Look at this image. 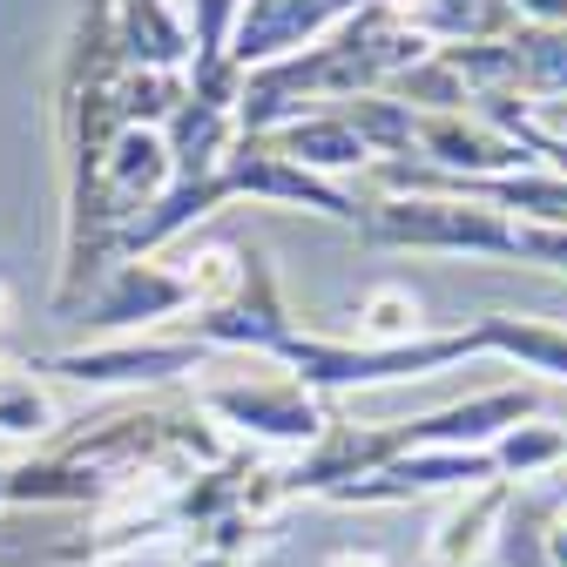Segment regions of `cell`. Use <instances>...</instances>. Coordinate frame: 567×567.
<instances>
[{"instance_id": "52a82bcc", "label": "cell", "mask_w": 567, "mask_h": 567, "mask_svg": "<svg viewBox=\"0 0 567 567\" xmlns=\"http://www.w3.org/2000/svg\"><path fill=\"white\" fill-rule=\"evenodd\" d=\"M291 305L277 291V270H270V250L264 244H244V284L237 298L217 305V311H189V331L203 351H250V359H277V344L291 338Z\"/></svg>"}, {"instance_id": "9a60e30c", "label": "cell", "mask_w": 567, "mask_h": 567, "mask_svg": "<svg viewBox=\"0 0 567 567\" xmlns=\"http://www.w3.org/2000/svg\"><path fill=\"white\" fill-rule=\"evenodd\" d=\"M277 156H291L298 169H311V176H324V183H338V169H372V156H365V142L351 135L331 109H311V115H298V122H284V128H270L264 135Z\"/></svg>"}, {"instance_id": "7a4b0ae2", "label": "cell", "mask_w": 567, "mask_h": 567, "mask_svg": "<svg viewBox=\"0 0 567 567\" xmlns=\"http://www.w3.org/2000/svg\"><path fill=\"white\" fill-rule=\"evenodd\" d=\"M359 237L379 250H433V257H520V224L486 203L453 196H379L365 203Z\"/></svg>"}, {"instance_id": "d4e9b609", "label": "cell", "mask_w": 567, "mask_h": 567, "mask_svg": "<svg viewBox=\"0 0 567 567\" xmlns=\"http://www.w3.org/2000/svg\"><path fill=\"white\" fill-rule=\"evenodd\" d=\"M183 567H250V560H237V554H217V547H189V560Z\"/></svg>"}, {"instance_id": "44dd1931", "label": "cell", "mask_w": 567, "mask_h": 567, "mask_svg": "<svg viewBox=\"0 0 567 567\" xmlns=\"http://www.w3.org/2000/svg\"><path fill=\"white\" fill-rule=\"evenodd\" d=\"M54 425V405L28 365H0V433L8 440H41Z\"/></svg>"}, {"instance_id": "7c38bea8", "label": "cell", "mask_w": 567, "mask_h": 567, "mask_svg": "<svg viewBox=\"0 0 567 567\" xmlns=\"http://www.w3.org/2000/svg\"><path fill=\"white\" fill-rule=\"evenodd\" d=\"M156 135H163V150H169V176H176V183H203V176H217V163L230 156L237 122H230V109H209V102H196V95L183 89L176 115H169Z\"/></svg>"}, {"instance_id": "30bf717a", "label": "cell", "mask_w": 567, "mask_h": 567, "mask_svg": "<svg viewBox=\"0 0 567 567\" xmlns=\"http://www.w3.org/2000/svg\"><path fill=\"white\" fill-rule=\"evenodd\" d=\"M109 28L122 68H156V75H183L189 68V28L176 0H109Z\"/></svg>"}, {"instance_id": "277c9868", "label": "cell", "mask_w": 567, "mask_h": 567, "mask_svg": "<svg viewBox=\"0 0 567 567\" xmlns=\"http://www.w3.org/2000/svg\"><path fill=\"white\" fill-rule=\"evenodd\" d=\"M183 311H189V291L176 270H163L150 257H115L61 318L82 331H102V338H128V331H156Z\"/></svg>"}, {"instance_id": "7402d4cb", "label": "cell", "mask_w": 567, "mask_h": 567, "mask_svg": "<svg viewBox=\"0 0 567 567\" xmlns=\"http://www.w3.org/2000/svg\"><path fill=\"white\" fill-rule=\"evenodd\" d=\"M520 264L567 270V230H534V224H520Z\"/></svg>"}, {"instance_id": "3957f363", "label": "cell", "mask_w": 567, "mask_h": 567, "mask_svg": "<svg viewBox=\"0 0 567 567\" xmlns=\"http://www.w3.org/2000/svg\"><path fill=\"white\" fill-rule=\"evenodd\" d=\"M196 412H209L217 425H230V433H244V440H257V446H291V453L318 446V440H324V425L338 419V412H331V399L305 392L298 379H257V385H250V379H244V385H203Z\"/></svg>"}, {"instance_id": "d6986e66", "label": "cell", "mask_w": 567, "mask_h": 567, "mask_svg": "<svg viewBox=\"0 0 567 567\" xmlns=\"http://www.w3.org/2000/svg\"><path fill=\"white\" fill-rule=\"evenodd\" d=\"M425 338V311L419 298L405 291V284H372V291L359 298V344H412Z\"/></svg>"}, {"instance_id": "484cf974", "label": "cell", "mask_w": 567, "mask_h": 567, "mask_svg": "<svg viewBox=\"0 0 567 567\" xmlns=\"http://www.w3.org/2000/svg\"><path fill=\"white\" fill-rule=\"evenodd\" d=\"M331 567H385V560H379V554H338Z\"/></svg>"}, {"instance_id": "8992f818", "label": "cell", "mask_w": 567, "mask_h": 567, "mask_svg": "<svg viewBox=\"0 0 567 567\" xmlns=\"http://www.w3.org/2000/svg\"><path fill=\"white\" fill-rule=\"evenodd\" d=\"M217 183H224L230 203L250 196V203H277V209H311V217H331V224H344V230H359V217H365V203L351 196V189H338V183L298 169L291 156H277L264 135H237V142H230V156L217 163Z\"/></svg>"}, {"instance_id": "9c48e42d", "label": "cell", "mask_w": 567, "mask_h": 567, "mask_svg": "<svg viewBox=\"0 0 567 567\" xmlns=\"http://www.w3.org/2000/svg\"><path fill=\"white\" fill-rule=\"evenodd\" d=\"M540 385H501V392H473L460 405H440L425 419H405V446H453V453H486L507 425L540 419Z\"/></svg>"}, {"instance_id": "4fadbf2b", "label": "cell", "mask_w": 567, "mask_h": 567, "mask_svg": "<svg viewBox=\"0 0 567 567\" xmlns=\"http://www.w3.org/2000/svg\"><path fill=\"white\" fill-rule=\"evenodd\" d=\"M486 359H514L520 372H540L554 385H567V324L554 318H520V311H486L473 318Z\"/></svg>"}, {"instance_id": "5b68a950", "label": "cell", "mask_w": 567, "mask_h": 567, "mask_svg": "<svg viewBox=\"0 0 567 567\" xmlns=\"http://www.w3.org/2000/svg\"><path fill=\"white\" fill-rule=\"evenodd\" d=\"M217 351H203L196 338H102V344H75V351H54V359H34L28 372H54V379H75L89 392H115V385H169L183 372H203Z\"/></svg>"}, {"instance_id": "83f0119b", "label": "cell", "mask_w": 567, "mask_h": 567, "mask_svg": "<svg viewBox=\"0 0 567 567\" xmlns=\"http://www.w3.org/2000/svg\"><path fill=\"white\" fill-rule=\"evenodd\" d=\"M419 567H425V560H419Z\"/></svg>"}, {"instance_id": "603a6c76", "label": "cell", "mask_w": 567, "mask_h": 567, "mask_svg": "<svg viewBox=\"0 0 567 567\" xmlns=\"http://www.w3.org/2000/svg\"><path fill=\"white\" fill-rule=\"evenodd\" d=\"M520 28H567V0H507Z\"/></svg>"}, {"instance_id": "ac0fdd59", "label": "cell", "mask_w": 567, "mask_h": 567, "mask_svg": "<svg viewBox=\"0 0 567 567\" xmlns=\"http://www.w3.org/2000/svg\"><path fill=\"white\" fill-rule=\"evenodd\" d=\"M560 493H534V486H514V501L501 514V534H493V560L501 567H554L547 547H540V527L554 514Z\"/></svg>"}, {"instance_id": "2e32d148", "label": "cell", "mask_w": 567, "mask_h": 567, "mask_svg": "<svg viewBox=\"0 0 567 567\" xmlns=\"http://www.w3.org/2000/svg\"><path fill=\"white\" fill-rule=\"evenodd\" d=\"M331 115L365 142L372 163L412 156V109L405 102H392V95H344V102H331Z\"/></svg>"}, {"instance_id": "8fae6325", "label": "cell", "mask_w": 567, "mask_h": 567, "mask_svg": "<svg viewBox=\"0 0 567 567\" xmlns=\"http://www.w3.org/2000/svg\"><path fill=\"white\" fill-rule=\"evenodd\" d=\"M109 473L89 460H28V466H0V507H102L109 501Z\"/></svg>"}, {"instance_id": "4316f807", "label": "cell", "mask_w": 567, "mask_h": 567, "mask_svg": "<svg viewBox=\"0 0 567 567\" xmlns=\"http://www.w3.org/2000/svg\"><path fill=\"white\" fill-rule=\"evenodd\" d=\"M8 324H14V291L0 284V331H8Z\"/></svg>"}, {"instance_id": "e0dca14e", "label": "cell", "mask_w": 567, "mask_h": 567, "mask_svg": "<svg viewBox=\"0 0 567 567\" xmlns=\"http://www.w3.org/2000/svg\"><path fill=\"white\" fill-rule=\"evenodd\" d=\"M486 453H493V473H501L507 486H527V480L567 466V433H560L554 419H527V425H507Z\"/></svg>"}, {"instance_id": "ba28073f", "label": "cell", "mask_w": 567, "mask_h": 567, "mask_svg": "<svg viewBox=\"0 0 567 567\" xmlns=\"http://www.w3.org/2000/svg\"><path fill=\"white\" fill-rule=\"evenodd\" d=\"M412 163L440 169V176H514V169H534L520 156V142L501 135L480 115H412Z\"/></svg>"}, {"instance_id": "6da1fadb", "label": "cell", "mask_w": 567, "mask_h": 567, "mask_svg": "<svg viewBox=\"0 0 567 567\" xmlns=\"http://www.w3.org/2000/svg\"><path fill=\"white\" fill-rule=\"evenodd\" d=\"M486 359V344L473 324L460 331H425L412 344H344V338H318V331H291L277 344V365L291 372L305 392L338 399V392H365V385H399V379H433L446 365Z\"/></svg>"}, {"instance_id": "cb8c5ba5", "label": "cell", "mask_w": 567, "mask_h": 567, "mask_svg": "<svg viewBox=\"0 0 567 567\" xmlns=\"http://www.w3.org/2000/svg\"><path fill=\"white\" fill-rule=\"evenodd\" d=\"M540 547H547L554 567H567V501H554V514H547V527H540Z\"/></svg>"}, {"instance_id": "5bb4252c", "label": "cell", "mask_w": 567, "mask_h": 567, "mask_svg": "<svg viewBox=\"0 0 567 567\" xmlns=\"http://www.w3.org/2000/svg\"><path fill=\"white\" fill-rule=\"evenodd\" d=\"M507 501H514L507 480H486V486L460 493L453 514H446L440 534H433V560H425V567H480V560L493 554V534H501Z\"/></svg>"}, {"instance_id": "ffe728a7", "label": "cell", "mask_w": 567, "mask_h": 567, "mask_svg": "<svg viewBox=\"0 0 567 567\" xmlns=\"http://www.w3.org/2000/svg\"><path fill=\"white\" fill-rule=\"evenodd\" d=\"M183 102V75H156V68H122L115 75V122L122 128H163Z\"/></svg>"}]
</instances>
